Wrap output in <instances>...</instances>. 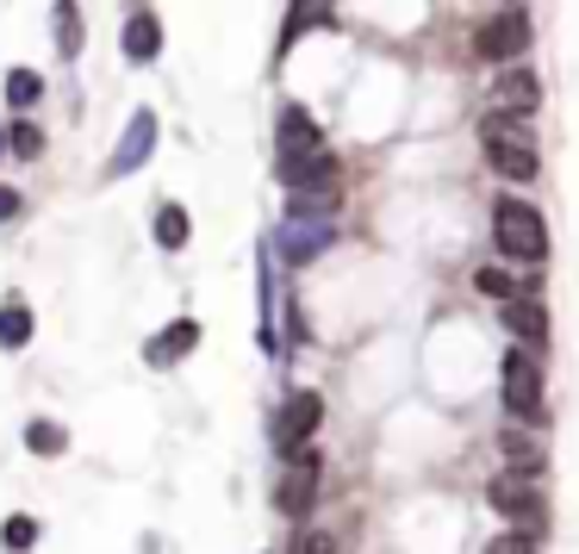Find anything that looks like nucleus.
<instances>
[{"label": "nucleus", "mask_w": 579, "mask_h": 554, "mask_svg": "<svg viewBox=\"0 0 579 554\" xmlns=\"http://www.w3.org/2000/svg\"><path fill=\"white\" fill-rule=\"evenodd\" d=\"M492 244H499L504 262L542 268L548 262V218L530 200H518V193H499L492 200Z\"/></svg>", "instance_id": "3"}, {"label": "nucleus", "mask_w": 579, "mask_h": 554, "mask_svg": "<svg viewBox=\"0 0 579 554\" xmlns=\"http://www.w3.org/2000/svg\"><path fill=\"white\" fill-rule=\"evenodd\" d=\"M38 542V523L32 517H7V549H32Z\"/></svg>", "instance_id": "26"}, {"label": "nucleus", "mask_w": 579, "mask_h": 554, "mask_svg": "<svg viewBox=\"0 0 579 554\" xmlns=\"http://www.w3.org/2000/svg\"><path fill=\"white\" fill-rule=\"evenodd\" d=\"M318 423H325V399H318V393H293V399L281 405V418H274V455L281 461L306 455L311 437H318Z\"/></svg>", "instance_id": "6"}, {"label": "nucleus", "mask_w": 579, "mask_h": 554, "mask_svg": "<svg viewBox=\"0 0 579 554\" xmlns=\"http://www.w3.org/2000/svg\"><path fill=\"white\" fill-rule=\"evenodd\" d=\"M38 94H44V81L32 76V69H7V106H38Z\"/></svg>", "instance_id": "23"}, {"label": "nucleus", "mask_w": 579, "mask_h": 554, "mask_svg": "<svg viewBox=\"0 0 579 554\" xmlns=\"http://www.w3.org/2000/svg\"><path fill=\"white\" fill-rule=\"evenodd\" d=\"M499 399L511 423H548V374H542L536 349L511 343L499 362Z\"/></svg>", "instance_id": "4"}, {"label": "nucleus", "mask_w": 579, "mask_h": 554, "mask_svg": "<svg viewBox=\"0 0 579 554\" xmlns=\"http://www.w3.org/2000/svg\"><path fill=\"white\" fill-rule=\"evenodd\" d=\"M499 325H504V337L511 343H523V349H536V355H548V306H542L536 293H518V299H504L499 306Z\"/></svg>", "instance_id": "10"}, {"label": "nucleus", "mask_w": 579, "mask_h": 554, "mask_svg": "<svg viewBox=\"0 0 579 554\" xmlns=\"http://www.w3.org/2000/svg\"><path fill=\"white\" fill-rule=\"evenodd\" d=\"M318 474H325L318 449H306V455L287 461V474H281V486H274V511L287 517V523L311 517V505H318Z\"/></svg>", "instance_id": "9"}, {"label": "nucleus", "mask_w": 579, "mask_h": 554, "mask_svg": "<svg viewBox=\"0 0 579 554\" xmlns=\"http://www.w3.org/2000/svg\"><path fill=\"white\" fill-rule=\"evenodd\" d=\"M523 50H530V13L523 7H504V13H492L474 32V57H486V63H518Z\"/></svg>", "instance_id": "8"}, {"label": "nucleus", "mask_w": 579, "mask_h": 554, "mask_svg": "<svg viewBox=\"0 0 579 554\" xmlns=\"http://www.w3.org/2000/svg\"><path fill=\"white\" fill-rule=\"evenodd\" d=\"M281 188H287V212L330 218L343 206V162L330 156V144L311 156H293V162H281Z\"/></svg>", "instance_id": "2"}, {"label": "nucleus", "mask_w": 579, "mask_h": 554, "mask_svg": "<svg viewBox=\"0 0 579 554\" xmlns=\"http://www.w3.org/2000/svg\"><path fill=\"white\" fill-rule=\"evenodd\" d=\"M50 25H57V50L76 63L81 57V7L76 0H57V7H50Z\"/></svg>", "instance_id": "19"}, {"label": "nucleus", "mask_w": 579, "mask_h": 554, "mask_svg": "<svg viewBox=\"0 0 579 554\" xmlns=\"http://www.w3.org/2000/svg\"><path fill=\"white\" fill-rule=\"evenodd\" d=\"M7 144H13V156H25V162H32V156L44 150V132H38V125H32V118H20V125L7 132Z\"/></svg>", "instance_id": "24"}, {"label": "nucleus", "mask_w": 579, "mask_h": 554, "mask_svg": "<svg viewBox=\"0 0 579 554\" xmlns=\"http://www.w3.org/2000/svg\"><path fill=\"white\" fill-rule=\"evenodd\" d=\"M193 343H200V325H193V318H174V325L156 330V343L144 349V362L150 368H174L181 355H193Z\"/></svg>", "instance_id": "14"}, {"label": "nucleus", "mask_w": 579, "mask_h": 554, "mask_svg": "<svg viewBox=\"0 0 579 554\" xmlns=\"http://www.w3.org/2000/svg\"><path fill=\"white\" fill-rule=\"evenodd\" d=\"M318 20H325V0H293L287 25H281V57H287L293 44L306 38V25H318Z\"/></svg>", "instance_id": "20"}, {"label": "nucleus", "mask_w": 579, "mask_h": 554, "mask_svg": "<svg viewBox=\"0 0 579 554\" xmlns=\"http://www.w3.org/2000/svg\"><path fill=\"white\" fill-rule=\"evenodd\" d=\"M499 461L511 467V474H542V467H548V449H542L536 437H523V430H504L499 437Z\"/></svg>", "instance_id": "15"}, {"label": "nucleus", "mask_w": 579, "mask_h": 554, "mask_svg": "<svg viewBox=\"0 0 579 554\" xmlns=\"http://www.w3.org/2000/svg\"><path fill=\"white\" fill-rule=\"evenodd\" d=\"M330 244H337V225H330V218L287 212V225H281V237H274V256H281L287 268H306V262H318Z\"/></svg>", "instance_id": "7"}, {"label": "nucleus", "mask_w": 579, "mask_h": 554, "mask_svg": "<svg viewBox=\"0 0 579 554\" xmlns=\"http://www.w3.org/2000/svg\"><path fill=\"white\" fill-rule=\"evenodd\" d=\"M188 237H193V218H188V206H174V200H162L156 206V244L169 249H188Z\"/></svg>", "instance_id": "17"}, {"label": "nucleus", "mask_w": 579, "mask_h": 554, "mask_svg": "<svg viewBox=\"0 0 579 554\" xmlns=\"http://www.w3.org/2000/svg\"><path fill=\"white\" fill-rule=\"evenodd\" d=\"M486 554H536V535L530 530H504V535L486 542Z\"/></svg>", "instance_id": "25"}, {"label": "nucleus", "mask_w": 579, "mask_h": 554, "mask_svg": "<svg viewBox=\"0 0 579 554\" xmlns=\"http://www.w3.org/2000/svg\"><path fill=\"white\" fill-rule=\"evenodd\" d=\"M474 287H480L486 299H499V306H504V299H518V293H530V287H523V281H518V274H511L504 262H486V268H474Z\"/></svg>", "instance_id": "18"}, {"label": "nucleus", "mask_w": 579, "mask_h": 554, "mask_svg": "<svg viewBox=\"0 0 579 554\" xmlns=\"http://www.w3.org/2000/svg\"><path fill=\"white\" fill-rule=\"evenodd\" d=\"M25 343H32V312L20 299H7L0 306V349H25Z\"/></svg>", "instance_id": "21"}, {"label": "nucleus", "mask_w": 579, "mask_h": 554, "mask_svg": "<svg viewBox=\"0 0 579 554\" xmlns=\"http://www.w3.org/2000/svg\"><path fill=\"white\" fill-rule=\"evenodd\" d=\"M299 554H337V542H330V535H306V549Z\"/></svg>", "instance_id": "28"}, {"label": "nucleus", "mask_w": 579, "mask_h": 554, "mask_svg": "<svg viewBox=\"0 0 579 554\" xmlns=\"http://www.w3.org/2000/svg\"><path fill=\"white\" fill-rule=\"evenodd\" d=\"M125 57L132 63L162 57V20H156V13H132V20H125Z\"/></svg>", "instance_id": "16"}, {"label": "nucleus", "mask_w": 579, "mask_h": 554, "mask_svg": "<svg viewBox=\"0 0 579 554\" xmlns=\"http://www.w3.org/2000/svg\"><path fill=\"white\" fill-rule=\"evenodd\" d=\"M480 156H486V169L499 174V181H536L542 174V150H536L530 118L499 113V106L480 118Z\"/></svg>", "instance_id": "1"}, {"label": "nucleus", "mask_w": 579, "mask_h": 554, "mask_svg": "<svg viewBox=\"0 0 579 554\" xmlns=\"http://www.w3.org/2000/svg\"><path fill=\"white\" fill-rule=\"evenodd\" d=\"M7 150H13V144H7V132H0V156H7Z\"/></svg>", "instance_id": "29"}, {"label": "nucleus", "mask_w": 579, "mask_h": 554, "mask_svg": "<svg viewBox=\"0 0 579 554\" xmlns=\"http://www.w3.org/2000/svg\"><path fill=\"white\" fill-rule=\"evenodd\" d=\"M486 505H492L511 530H530L536 542L548 535V493L536 486V474H511V467H504V474L486 486Z\"/></svg>", "instance_id": "5"}, {"label": "nucleus", "mask_w": 579, "mask_h": 554, "mask_svg": "<svg viewBox=\"0 0 579 554\" xmlns=\"http://www.w3.org/2000/svg\"><path fill=\"white\" fill-rule=\"evenodd\" d=\"M25 449H32V455H63V449H69V437H63V423L32 418V423H25Z\"/></svg>", "instance_id": "22"}, {"label": "nucleus", "mask_w": 579, "mask_h": 554, "mask_svg": "<svg viewBox=\"0 0 579 554\" xmlns=\"http://www.w3.org/2000/svg\"><path fill=\"white\" fill-rule=\"evenodd\" d=\"M492 106H499V113L530 118V113L542 106V81L530 76V69H518V63H499V81H492Z\"/></svg>", "instance_id": "13"}, {"label": "nucleus", "mask_w": 579, "mask_h": 554, "mask_svg": "<svg viewBox=\"0 0 579 554\" xmlns=\"http://www.w3.org/2000/svg\"><path fill=\"white\" fill-rule=\"evenodd\" d=\"M274 150H281V162L325 150V125H318L306 106H281V118H274Z\"/></svg>", "instance_id": "12"}, {"label": "nucleus", "mask_w": 579, "mask_h": 554, "mask_svg": "<svg viewBox=\"0 0 579 554\" xmlns=\"http://www.w3.org/2000/svg\"><path fill=\"white\" fill-rule=\"evenodd\" d=\"M20 206H25L20 193H13V188H0V218H20Z\"/></svg>", "instance_id": "27"}, {"label": "nucleus", "mask_w": 579, "mask_h": 554, "mask_svg": "<svg viewBox=\"0 0 579 554\" xmlns=\"http://www.w3.org/2000/svg\"><path fill=\"white\" fill-rule=\"evenodd\" d=\"M150 150H156V113H150V106H137L132 125H125V137H118L113 162H106V181H125V174H137L144 162H150Z\"/></svg>", "instance_id": "11"}]
</instances>
